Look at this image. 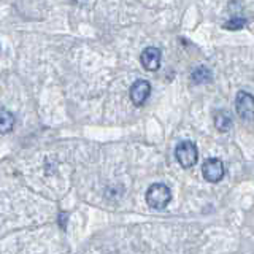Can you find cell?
I'll use <instances>...</instances> for the list:
<instances>
[{
    "label": "cell",
    "instance_id": "1",
    "mask_svg": "<svg viewBox=\"0 0 254 254\" xmlns=\"http://www.w3.org/2000/svg\"><path fill=\"white\" fill-rule=\"evenodd\" d=\"M172 202V190L164 183H154L146 190V203L154 210H164Z\"/></svg>",
    "mask_w": 254,
    "mask_h": 254
},
{
    "label": "cell",
    "instance_id": "9",
    "mask_svg": "<svg viewBox=\"0 0 254 254\" xmlns=\"http://www.w3.org/2000/svg\"><path fill=\"white\" fill-rule=\"evenodd\" d=\"M14 124V116L8 111L6 108H0V129H2V133H6L13 129Z\"/></svg>",
    "mask_w": 254,
    "mask_h": 254
},
{
    "label": "cell",
    "instance_id": "10",
    "mask_svg": "<svg viewBox=\"0 0 254 254\" xmlns=\"http://www.w3.org/2000/svg\"><path fill=\"white\" fill-rule=\"evenodd\" d=\"M246 24H248V21H246L245 18H234V19L227 21L222 27H224L226 30H238V29H243Z\"/></svg>",
    "mask_w": 254,
    "mask_h": 254
},
{
    "label": "cell",
    "instance_id": "2",
    "mask_svg": "<svg viewBox=\"0 0 254 254\" xmlns=\"http://www.w3.org/2000/svg\"><path fill=\"white\" fill-rule=\"evenodd\" d=\"M175 157H177L178 164L183 169H190L194 167L198 161V151L194 141H180L177 148H175Z\"/></svg>",
    "mask_w": 254,
    "mask_h": 254
},
{
    "label": "cell",
    "instance_id": "4",
    "mask_svg": "<svg viewBox=\"0 0 254 254\" xmlns=\"http://www.w3.org/2000/svg\"><path fill=\"white\" fill-rule=\"evenodd\" d=\"M235 110L238 116L245 121H253L254 119V95L246 91H240L235 97Z\"/></svg>",
    "mask_w": 254,
    "mask_h": 254
},
{
    "label": "cell",
    "instance_id": "5",
    "mask_svg": "<svg viewBox=\"0 0 254 254\" xmlns=\"http://www.w3.org/2000/svg\"><path fill=\"white\" fill-rule=\"evenodd\" d=\"M130 100L135 107H141L145 103L151 94V84L146 79H137L132 86H130Z\"/></svg>",
    "mask_w": 254,
    "mask_h": 254
},
{
    "label": "cell",
    "instance_id": "7",
    "mask_svg": "<svg viewBox=\"0 0 254 254\" xmlns=\"http://www.w3.org/2000/svg\"><path fill=\"white\" fill-rule=\"evenodd\" d=\"M213 121H214V127L219 130V132H227L232 129V118H230L229 111L226 110H218L214 111V116H213Z\"/></svg>",
    "mask_w": 254,
    "mask_h": 254
},
{
    "label": "cell",
    "instance_id": "8",
    "mask_svg": "<svg viewBox=\"0 0 254 254\" xmlns=\"http://www.w3.org/2000/svg\"><path fill=\"white\" fill-rule=\"evenodd\" d=\"M211 70L206 67V65H198L197 68L192 70L190 73V79H192L194 84H205V83H210L211 81Z\"/></svg>",
    "mask_w": 254,
    "mask_h": 254
},
{
    "label": "cell",
    "instance_id": "6",
    "mask_svg": "<svg viewBox=\"0 0 254 254\" xmlns=\"http://www.w3.org/2000/svg\"><path fill=\"white\" fill-rule=\"evenodd\" d=\"M161 58H162L161 50L156 46H149V48H145L143 53L140 54V62L145 70L156 71L161 67Z\"/></svg>",
    "mask_w": 254,
    "mask_h": 254
},
{
    "label": "cell",
    "instance_id": "11",
    "mask_svg": "<svg viewBox=\"0 0 254 254\" xmlns=\"http://www.w3.org/2000/svg\"><path fill=\"white\" fill-rule=\"evenodd\" d=\"M67 216H68V213H65V211L59 214V226L62 227V230L67 229Z\"/></svg>",
    "mask_w": 254,
    "mask_h": 254
},
{
    "label": "cell",
    "instance_id": "3",
    "mask_svg": "<svg viewBox=\"0 0 254 254\" xmlns=\"http://www.w3.org/2000/svg\"><path fill=\"white\" fill-rule=\"evenodd\" d=\"M202 175L203 178L208 183H218L224 178L226 169H224V162L218 157H210L206 159L202 165Z\"/></svg>",
    "mask_w": 254,
    "mask_h": 254
}]
</instances>
